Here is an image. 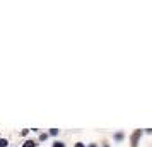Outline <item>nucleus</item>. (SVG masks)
Segmentation results:
<instances>
[{
  "instance_id": "1",
  "label": "nucleus",
  "mask_w": 152,
  "mask_h": 147,
  "mask_svg": "<svg viewBox=\"0 0 152 147\" xmlns=\"http://www.w3.org/2000/svg\"><path fill=\"white\" fill-rule=\"evenodd\" d=\"M138 137H140V132H135V133H133V137H132V142H133V146H137Z\"/></svg>"
},
{
  "instance_id": "2",
  "label": "nucleus",
  "mask_w": 152,
  "mask_h": 147,
  "mask_svg": "<svg viewBox=\"0 0 152 147\" xmlns=\"http://www.w3.org/2000/svg\"><path fill=\"white\" fill-rule=\"evenodd\" d=\"M34 146H36V142H34V140H26L22 147H34Z\"/></svg>"
},
{
  "instance_id": "3",
  "label": "nucleus",
  "mask_w": 152,
  "mask_h": 147,
  "mask_svg": "<svg viewBox=\"0 0 152 147\" xmlns=\"http://www.w3.org/2000/svg\"><path fill=\"white\" fill-rule=\"evenodd\" d=\"M7 144H9V142L5 139H0V147H7Z\"/></svg>"
},
{
  "instance_id": "4",
  "label": "nucleus",
  "mask_w": 152,
  "mask_h": 147,
  "mask_svg": "<svg viewBox=\"0 0 152 147\" xmlns=\"http://www.w3.org/2000/svg\"><path fill=\"white\" fill-rule=\"evenodd\" d=\"M53 147H65V146H63L62 142H55V144H53Z\"/></svg>"
},
{
  "instance_id": "5",
  "label": "nucleus",
  "mask_w": 152,
  "mask_h": 147,
  "mask_svg": "<svg viewBox=\"0 0 152 147\" xmlns=\"http://www.w3.org/2000/svg\"><path fill=\"white\" fill-rule=\"evenodd\" d=\"M39 139H41V140H46V139H48V135H46V133H41V135H39Z\"/></svg>"
},
{
  "instance_id": "6",
  "label": "nucleus",
  "mask_w": 152,
  "mask_h": 147,
  "mask_svg": "<svg viewBox=\"0 0 152 147\" xmlns=\"http://www.w3.org/2000/svg\"><path fill=\"white\" fill-rule=\"evenodd\" d=\"M50 133H51V135H56V133H58V130H56V128H51V130H50Z\"/></svg>"
},
{
  "instance_id": "7",
  "label": "nucleus",
  "mask_w": 152,
  "mask_h": 147,
  "mask_svg": "<svg viewBox=\"0 0 152 147\" xmlns=\"http://www.w3.org/2000/svg\"><path fill=\"white\" fill-rule=\"evenodd\" d=\"M75 147H86V146H84L82 142H79V144H75Z\"/></svg>"
},
{
  "instance_id": "8",
  "label": "nucleus",
  "mask_w": 152,
  "mask_h": 147,
  "mask_svg": "<svg viewBox=\"0 0 152 147\" xmlns=\"http://www.w3.org/2000/svg\"><path fill=\"white\" fill-rule=\"evenodd\" d=\"M89 147H96V146H94V144H92V146H89Z\"/></svg>"
}]
</instances>
